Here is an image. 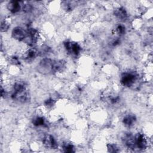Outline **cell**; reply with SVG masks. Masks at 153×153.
Listing matches in <instances>:
<instances>
[{"instance_id":"cell-9","label":"cell","mask_w":153,"mask_h":153,"mask_svg":"<svg viewBox=\"0 0 153 153\" xmlns=\"http://www.w3.org/2000/svg\"><path fill=\"white\" fill-rule=\"evenodd\" d=\"M22 1L12 0L9 1L7 4V8L11 14H15L19 13L22 10Z\"/></svg>"},{"instance_id":"cell-7","label":"cell","mask_w":153,"mask_h":153,"mask_svg":"<svg viewBox=\"0 0 153 153\" xmlns=\"http://www.w3.org/2000/svg\"><path fill=\"white\" fill-rule=\"evenodd\" d=\"M42 143L45 148L49 149H57L59 146L57 140L51 134L44 135L42 138Z\"/></svg>"},{"instance_id":"cell-2","label":"cell","mask_w":153,"mask_h":153,"mask_svg":"<svg viewBox=\"0 0 153 153\" xmlns=\"http://www.w3.org/2000/svg\"><path fill=\"white\" fill-rule=\"evenodd\" d=\"M139 74L133 71H128L123 72L120 77V82L123 87L130 88L137 82Z\"/></svg>"},{"instance_id":"cell-14","label":"cell","mask_w":153,"mask_h":153,"mask_svg":"<svg viewBox=\"0 0 153 153\" xmlns=\"http://www.w3.org/2000/svg\"><path fill=\"white\" fill-rule=\"evenodd\" d=\"M62 151L65 152H74L75 148L74 145L69 142H64L62 145Z\"/></svg>"},{"instance_id":"cell-8","label":"cell","mask_w":153,"mask_h":153,"mask_svg":"<svg viewBox=\"0 0 153 153\" xmlns=\"http://www.w3.org/2000/svg\"><path fill=\"white\" fill-rule=\"evenodd\" d=\"M122 142L127 148L131 150L136 149L134 134L133 133L130 132L124 133L122 137Z\"/></svg>"},{"instance_id":"cell-12","label":"cell","mask_w":153,"mask_h":153,"mask_svg":"<svg viewBox=\"0 0 153 153\" xmlns=\"http://www.w3.org/2000/svg\"><path fill=\"white\" fill-rule=\"evenodd\" d=\"M115 17L120 22H124L128 19V13L127 10L123 7H119L114 11Z\"/></svg>"},{"instance_id":"cell-17","label":"cell","mask_w":153,"mask_h":153,"mask_svg":"<svg viewBox=\"0 0 153 153\" xmlns=\"http://www.w3.org/2000/svg\"><path fill=\"white\" fill-rule=\"evenodd\" d=\"M106 149L110 152H118L120 151L119 146L114 143H108L106 145Z\"/></svg>"},{"instance_id":"cell-10","label":"cell","mask_w":153,"mask_h":153,"mask_svg":"<svg viewBox=\"0 0 153 153\" xmlns=\"http://www.w3.org/2000/svg\"><path fill=\"white\" fill-rule=\"evenodd\" d=\"M39 52L36 48L30 47L25 51L23 54V58L26 62H31L34 60V59L36 58Z\"/></svg>"},{"instance_id":"cell-15","label":"cell","mask_w":153,"mask_h":153,"mask_svg":"<svg viewBox=\"0 0 153 153\" xmlns=\"http://www.w3.org/2000/svg\"><path fill=\"white\" fill-rule=\"evenodd\" d=\"M115 33H116L119 37L124 35L126 33V27L125 25L122 23H119L117 25L115 28Z\"/></svg>"},{"instance_id":"cell-13","label":"cell","mask_w":153,"mask_h":153,"mask_svg":"<svg viewBox=\"0 0 153 153\" xmlns=\"http://www.w3.org/2000/svg\"><path fill=\"white\" fill-rule=\"evenodd\" d=\"M32 124L36 127H45L47 126L46 119L42 115H36L33 117L32 120Z\"/></svg>"},{"instance_id":"cell-1","label":"cell","mask_w":153,"mask_h":153,"mask_svg":"<svg viewBox=\"0 0 153 153\" xmlns=\"http://www.w3.org/2000/svg\"><path fill=\"white\" fill-rule=\"evenodd\" d=\"M10 96L13 100L20 103L27 102L30 99L27 87L22 81H16L13 84Z\"/></svg>"},{"instance_id":"cell-5","label":"cell","mask_w":153,"mask_h":153,"mask_svg":"<svg viewBox=\"0 0 153 153\" xmlns=\"http://www.w3.org/2000/svg\"><path fill=\"white\" fill-rule=\"evenodd\" d=\"M28 36L27 29L21 26L14 27L11 31V36L16 41L25 42Z\"/></svg>"},{"instance_id":"cell-11","label":"cell","mask_w":153,"mask_h":153,"mask_svg":"<svg viewBox=\"0 0 153 153\" xmlns=\"http://www.w3.org/2000/svg\"><path fill=\"white\" fill-rule=\"evenodd\" d=\"M137 121L136 117L132 114H127L123 116L122 118V123L127 128L133 127Z\"/></svg>"},{"instance_id":"cell-3","label":"cell","mask_w":153,"mask_h":153,"mask_svg":"<svg viewBox=\"0 0 153 153\" xmlns=\"http://www.w3.org/2000/svg\"><path fill=\"white\" fill-rule=\"evenodd\" d=\"M63 46L67 53L73 57H78L82 51L81 45L75 41L66 40L63 42Z\"/></svg>"},{"instance_id":"cell-19","label":"cell","mask_w":153,"mask_h":153,"mask_svg":"<svg viewBox=\"0 0 153 153\" xmlns=\"http://www.w3.org/2000/svg\"><path fill=\"white\" fill-rule=\"evenodd\" d=\"M55 101L53 98H48L44 102V106L47 108H51L54 105Z\"/></svg>"},{"instance_id":"cell-16","label":"cell","mask_w":153,"mask_h":153,"mask_svg":"<svg viewBox=\"0 0 153 153\" xmlns=\"http://www.w3.org/2000/svg\"><path fill=\"white\" fill-rule=\"evenodd\" d=\"M10 27V22L9 21L8 19H4V20H1V30L2 32H7L9 29Z\"/></svg>"},{"instance_id":"cell-6","label":"cell","mask_w":153,"mask_h":153,"mask_svg":"<svg viewBox=\"0 0 153 153\" xmlns=\"http://www.w3.org/2000/svg\"><path fill=\"white\" fill-rule=\"evenodd\" d=\"M135 148L140 151L144 150L148 147V140L146 136L142 133H137L134 134Z\"/></svg>"},{"instance_id":"cell-18","label":"cell","mask_w":153,"mask_h":153,"mask_svg":"<svg viewBox=\"0 0 153 153\" xmlns=\"http://www.w3.org/2000/svg\"><path fill=\"white\" fill-rule=\"evenodd\" d=\"M74 5L71 1H63L62 2V8L66 12L71 11L73 10Z\"/></svg>"},{"instance_id":"cell-4","label":"cell","mask_w":153,"mask_h":153,"mask_svg":"<svg viewBox=\"0 0 153 153\" xmlns=\"http://www.w3.org/2000/svg\"><path fill=\"white\" fill-rule=\"evenodd\" d=\"M53 61L54 59L48 57L41 59L38 66V71L43 74H53Z\"/></svg>"}]
</instances>
